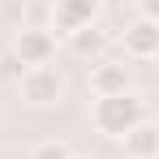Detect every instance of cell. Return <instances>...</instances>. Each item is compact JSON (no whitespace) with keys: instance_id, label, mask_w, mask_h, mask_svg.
Here are the masks:
<instances>
[{"instance_id":"7","label":"cell","mask_w":159,"mask_h":159,"mask_svg":"<svg viewBox=\"0 0 159 159\" xmlns=\"http://www.w3.org/2000/svg\"><path fill=\"white\" fill-rule=\"evenodd\" d=\"M120 142H125V159H159V125L151 120H138Z\"/></svg>"},{"instance_id":"4","label":"cell","mask_w":159,"mask_h":159,"mask_svg":"<svg viewBox=\"0 0 159 159\" xmlns=\"http://www.w3.org/2000/svg\"><path fill=\"white\" fill-rule=\"evenodd\" d=\"M99 17V0H52V30L56 34H73L82 26H95Z\"/></svg>"},{"instance_id":"12","label":"cell","mask_w":159,"mask_h":159,"mask_svg":"<svg viewBox=\"0 0 159 159\" xmlns=\"http://www.w3.org/2000/svg\"><path fill=\"white\" fill-rule=\"evenodd\" d=\"M69 159H90V155H69Z\"/></svg>"},{"instance_id":"5","label":"cell","mask_w":159,"mask_h":159,"mask_svg":"<svg viewBox=\"0 0 159 159\" xmlns=\"http://www.w3.org/2000/svg\"><path fill=\"white\" fill-rule=\"evenodd\" d=\"M125 56L129 60H155L159 56V22H146V17H138L133 26H125Z\"/></svg>"},{"instance_id":"3","label":"cell","mask_w":159,"mask_h":159,"mask_svg":"<svg viewBox=\"0 0 159 159\" xmlns=\"http://www.w3.org/2000/svg\"><path fill=\"white\" fill-rule=\"evenodd\" d=\"M9 52L22 60V69L52 65V56H56V34H52V30H43V26H22Z\"/></svg>"},{"instance_id":"8","label":"cell","mask_w":159,"mask_h":159,"mask_svg":"<svg viewBox=\"0 0 159 159\" xmlns=\"http://www.w3.org/2000/svg\"><path fill=\"white\" fill-rule=\"evenodd\" d=\"M65 39H69V52L82 56V60H99V52L107 48V34L99 26H82V30H73V34H65Z\"/></svg>"},{"instance_id":"6","label":"cell","mask_w":159,"mask_h":159,"mask_svg":"<svg viewBox=\"0 0 159 159\" xmlns=\"http://www.w3.org/2000/svg\"><path fill=\"white\" fill-rule=\"evenodd\" d=\"M86 86H90L95 99H99V95H125V90H129V69H125L120 60H95Z\"/></svg>"},{"instance_id":"11","label":"cell","mask_w":159,"mask_h":159,"mask_svg":"<svg viewBox=\"0 0 159 159\" xmlns=\"http://www.w3.org/2000/svg\"><path fill=\"white\" fill-rule=\"evenodd\" d=\"M0 69L17 78V73H22V60H17V56H13V52H4V56H0Z\"/></svg>"},{"instance_id":"9","label":"cell","mask_w":159,"mask_h":159,"mask_svg":"<svg viewBox=\"0 0 159 159\" xmlns=\"http://www.w3.org/2000/svg\"><path fill=\"white\" fill-rule=\"evenodd\" d=\"M73 151L65 146V142H56V138H48V142H39L34 151H30V159H69Z\"/></svg>"},{"instance_id":"2","label":"cell","mask_w":159,"mask_h":159,"mask_svg":"<svg viewBox=\"0 0 159 159\" xmlns=\"http://www.w3.org/2000/svg\"><path fill=\"white\" fill-rule=\"evenodd\" d=\"M17 99L30 107H52L65 99V78L56 73L52 65H34L17 73Z\"/></svg>"},{"instance_id":"1","label":"cell","mask_w":159,"mask_h":159,"mask_svg":"<svg viewBox=\"0 0 159 159\" xmlns=\"http://www.w3.org/2000/svg\"><path fill=\"white\" fill-rule=\"evenodd\" d=\"M138 120H146V107H142V99L133 90H125V95H99L90 103V125L103 138H125Z\"/></svg>"},{"instance_id":"10","label":"cell","mask_w":159,"mask_h":159,"mask_svg":"<svg viewBox=\"0 0 159 159\" xmlns=\"http://www.w3.org/2000/svg\"><path fill=\"white\" fill-rule=\"evenodd\" d=\"M138 17L155 22V17H159V0H138Z\"/></svg>"}]
</instances>
